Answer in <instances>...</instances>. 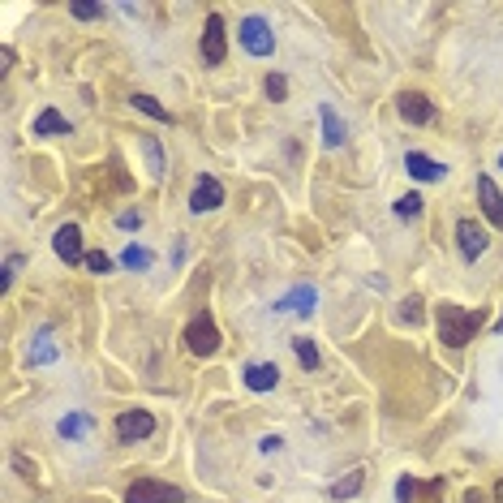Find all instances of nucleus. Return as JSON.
Listing matches in <instances>:
<instances>
[{
    "mask_svg": "<svg viewBox=\"0 0 503 503\" xmlns=\"http://www.w3.org/2000/svg\"><path fill=\"white\" fill-rule=\"evenodd\" d=\"M52 250H56V254H61L65 262H86V254H82V232H78V224L56 228V237H52Z\"/></svg>",
    "mask_w": 503,
    "mask_h": 503,
    "instance_id": "nucleus-9",
    "label": "nucleus"
},
{
    "mask_svg": "<svg viewBox=\"0 0 503 503\" xmlns=\"http://www.w3.org/2000/svg\"><path fill=\"white\" fill-rule=\"evenodd\" d=\"M400 116L409 125H430L435 121V104L426 95H418V91H409V95H400Z\"/></svg>",
    "mask_w": 503,
    "mask_h": 503,
    "instance_id": "nucleus-10",
    "label": "nucleus"
},
{
    "mask_svg": "<svg viewBox=\"0 0 503 503\" xmlns=\"http://www.w3.org/2000/svg\"><path fill=\"white\" fill-rule=\"evenodd\" d=\"M310 301H314V289H297L292 297H284V301H280V310H306V314H310V310H314Z\"/></svg>",
    "mask_w": 503,
    "mask_h": 503,
    "instance_id": "nucleus-16",
    "label": "nucleus"
},
{
    "mask_svg": "<svg viewBox=\"0 0 503 503\" xmlns=\"http://www.w3.org/2000/svg\"><path fill=\"white\" fill-rule=\"evenodd\" d=\"M69 14L82 17V22H91V17H104V5H82V0H74V5H69Z\"/></svg>",
    "mask_w": 503,
    "mask_h": 503,
    "instance_id": "nucleus-20",
    "label": "nucleus"
},
{
    "mask_svg": "<svg viewBox=\"0 0 503 503\" xmlns=\"http://www.w3.org/2000/svg\"><path fill=\"white\" fill-rule=\"evenodd\" d=\"M276 383H280L276 361H254V366H245V388L250 391H271Z\"/></svg>",
    "mask_w": 503,
    "mask_h": 503,
    "instance_id": "nucleus-12",
    "label": "nucleus"
},
{
    "mask_svg": "<svg viewBox=\"0 0 503 503\" xmlns=\"http://www.w3.org/2000/svg\"><path fill=\"white\" fill-rule=\"evenodd\" d=\"M198 52H202V65H224L228 39H224V17H220V14L207 17V31H202V44H198Z\"/></svg>",
    "mask_w": 503,
    "mask_h": 503,
    "instance_id": "nucleus-3",
    "label": "nucleus"
},
{
    "mask_svg": "<svg viewBox=\"0 0 503 503\" xmlns=\"http://www.w3.org/2000/svg\"><path fill=\"white\" fill-rule=\"evenodd\" d=\"M17 267H22V259H17V254L5 262V280H0V289H5V292H9V284H14V271H17Z\"/></svg>",
    "mask_w": 503,
    "mask_h": 503,
    "instance_id": "nucleus-27",
    "label": "nucleus"
},
{
    "mask_svg": "<svg viewBox=\"0 0 503 503\" xmlns=\"http://www.w3.org/2000/svg\"><path fill=\"white\" fill-rule=\"evenodd\" d=\"M413 490H418V487H413L409 478H400V487H396V495H400V499H413Z\"/></svg>",
    "mask_w": 503,
    "mask_h": 503,
    "instance_id": "nucleus-29",
    "label": "nucleus"
},
{
    "mask_svg": "<svg viewBox=\"0 0 503 503\" xmlns=\"http://www.w3.org/2000/svg\"><path fill=\"white\" fill-rule=\"evenodd\" d=\"M220 202H224V185L202 173V177L194 181V194H190V212H198V215H202V212H215Z\"/></svg>",
    "mask_w": 503,
    "mask_h": 503,
    "instance_id": "nucleus-8",
    "label": "nucleus"
},
{
    "mask_svg": "<svg viewBox=\"0 0 503 503\" xmlns=\"http://www.w3.org/2000/svg\"><path fill=\"white\" fill-rule=\"evenodd\" d=\"M396 212L400 215H422V194H405L396 202Z\"/></svg>",
    "mask_w": 503,
    "mask_h": 503,
    "instance_id": "nucleus-22",
    "label": "nucleus"
},
{
    "mask_svg": "<svg viewBox=\"0 0 503 503\" xmlns=\"http://www.w3.org/2000/svg\"><path fill=\"white\" fill-rule=\"evenodd\" d=\"M361 478H366V473L353 469V473H349V478L340 482V487L331 490V495H336V499H349V495H358V490H361Z\"/></svg>",
    "mask_w": 503,
    "mask_h": 503,
    "instance_id": "nucleus-19",
    "label": "nucleus"
},
{
    "mask_svg": "<svg viewBox=\"0 0 503 503\" xmlns=\"http://www.w3.org/2000/svg\"><path fill=\"white\" fill-rule=\"evenodd\" d=\"M185 349H190L194 358H212L215 349H220V331H215V323L207 319V314L185 327Z\"/></svg>",
    "mask_w": 503,
    "mask_h": 503,
    "instance_id": "nucleus-4",
    "label": "nucleus"
},
{
    "mask_svg": "<svg viewBox=\"0 0 503 503\" xmlns=\"http://www.w3.org/2000/svg\"><path fill=\"white\" fill-rule=\"evenodd\" d=\"M151 435H155V418L146 409H130V413L116 418V439L121 443H138V439H151Z\"/></svg>",
    "mask_w": 503,
    "mask_h": 503,
    "instance_id": "nucleus-7",
    "label": "nucleus"
},
{
    "mask_svg": "<svg viewBox=\"0 0 503 503\" xmlns=\"http://www.w3.org/2000/svg\"><path fill=\"white\" fill-rule=\"evenodd\" d=\"M478 194H482V212H487V220L495 228H503V194H499V185L490 177H478Z\"/></svg>",
    "mask_w": 503,
    "mask_h": 503,
    "instance_id": "nucleus-11",
    "label": "nucleus"
},
{
    "mask_svg": "<svg viewBox=\"0 0 503 503\" xmlns=\"http://www.w3.org/2000/svg\"><path fill=\"white\" fill-rule=\"evenodd\" d=\"M86 267H91V271H99V276H104V271L113 267V259H108V254H86Z\"/></svg>",
    "mask_w": 503,
    "mask_h": 503,
    "instance_id": "nucleus-26",
    "label": "nucleus"
},
{
    "mask_svg": "<svg viewBox=\"0 0 503 503\" xmlns=\"http://www.w3.org/2000/svg\"><path fill=\"white\" fill-rule=\"evenodd\" d=\"M465 503H490L482 490H465Z\"/></svg>",
    "mask_w": 503,
    "mask_h": 503,
    "instance_id": "nucleus-31",
    "label": "nucleus"
},
{
    "mask_svg": "<svg viewBox=\"0 0 503 503\" xmlns=\"http://www.w3.org/2000/svg\"><path fill=\"white\" fill-rule=\"evenodd\" d=\"M292 353H297V361H301L306 370H314V366H319V349H314L310 340H292Z\"/></svg>",
    "mask_w": 503,
    "mask_h": 503,
    "instance_id": "nucleus-17",
    "label": "nucleus"
},
{
    "mask_svg": "<svg viewBox=\"0 0 503 503\" xmlns=\"http://www.w3.org/2000/svg\"><path fill=\"white\" fill-rule=\"evenodd\" d=\"M456 242H460V254H465V262H478L482 254H487V245H490V237H487V228L478 224V220H460L456 224Z\"/></svg>",
    "mask_w": 503,
    "mask_h": 503,
    "instance_id": "nucleus-5",
    "label": "nucleus"
},
{
    "mask_svg": "<svg viewBox=\"0 0 503 503\" xmlns=\"http://www.w3.org/2000/svg\"><path fill=\"white\" fill-rule=\"evenodd\" d=\"M185 490L181 487H168V482H155V478H143L125 490V503H181Z\"/></svg>",
    "mask_w": 503,
    "mask_h": 503,
    "instance_id": "nucleus-2",
    "label": "nucleus"
},
{
    "mask_svg": "<svg viewBox=\"0 0 503 503\" xmlns=\"http://www.w3.org/2000/svg\"><path fill=\"white\" fill-rule=\"evenodd\" d=\"M323 146H340L344 143V125H340V116H336V108H323Z\"/></svg>",
    "mask_w": 503,
    "mask_h": 503,
    "instance_id": "nucleus-15",
    "label": "nucleus"
},
{
    "mask_svg": "<svg viewBox=\"0 0 503 503\" xmlns=\"http://www.w3.org/2000/svg\"><path fill=\"white\" fill-rule=\"evenodd\" d=\"M86 426H91V418H69V422H61V435L74 439V435H82Z\"/></svg>",
    "mask_w": 503,
    "mask_h": 503,
    "instance_id": "nucleus-24",
    "label": "nucleus"
},
{
    "mask_svg": "<svg viewBox=\"0 0 503 503\" xmlns=\"http://www.w3.org/2000/svg\"><path fill=\"white\" fill-rule=\"evenodd\" d=\"M121 262H125V267H151V254H146V250H138V245H130V250L121 254Z\"/></svg>",
    "mask_w": 503,
    "mask_h": 503,
    "instance_id": "nucleus-21",
    "label": "nucleus"
},
{
    "mask_svg": "<svg viewBox=\"0 0 503 503\" xmlns=\"http://www.w3.org/2000/svg\"><path fill=\"white\" fill-rule=\"evenodd\" d=\"M495 503H503V482H495Z\"/></svg>",
    "mask_w": 503,
    "mask_h": 503,
    "instance_id": "nucleus-32",
    "label": "nucleus"
},
{
    "mask_svg": "<svg viewBox=\"0 0 503 503\" xmlns=\"http://www.w3.org/2000/svg\"><path fill=\"white\" fill-rule=\"evenodd\" d=\"M133 108H138V113H146V116H155V121H168V108H160L151 95H133Z\"/></svg>",
    "mask_w": 503,
    "mask_h": 503,
    "instance_id": "nucleus-18",
    "label": "nucleus"
},
{
    "mask_svg": "<svg viewBox=\"0 0 503 503\" xmlns=\"http://www.w3.org/2000/svg\"><path fill=\"white\" fill-rule=\"evenodd\" d=\"M478 327H482V314L460 310V306H452V301L439 306V340L448 344V349H465V344L478 336Z\"/></svg>",
    "mask_w": 503,
    "mask_h": 503,
    "instance_id": "nucleus-1",
    "label": "nucleus"
},
{
    "mask_svg": "<svg viewBox=\"0 0 503 503\" xmlns=\"http://www.w3.org/2000/svg\"><path fill=\"white\" fill-rule=\"evenodd\" d=\"M405 168L418 181H439V177H443V168H439L430 155H422V151H409V155H405Z\"/></svg>",
    "mask_w": 503,
    "mask_h": 503,
    "instance_id": "nucleus-13",
    "label": "nucleus"
},
{
    "mask_svg": "<svg viewBox=\"0 0 503 503\" xmlns=\"http://www.w3.org/2000/svg\"><path fill=\"white\" fill-rule=\"evenodd\" d=\"M267 95H271V99H276V104H280V99L289 95V82L280 78V74H271V78H267Z\"/></svg>",
    "mask_w": 503,
    "mask_h": 503,
    "instance_id": "nucleus-23",
    "label": "nucleus"
},
{
    "mask_svg": "<svg viewBox=\"0 0 503 503\" xmlns=\"http://www.w3.org/2000/svg\"><path fill=\"white\" fill-rule=\"evenodd\" d=\"M405 319H409V323H418V319H422V310H418V301H409V306H405Z\"/></svg>",
    "mask_w": 503,
    "mask_h": 503,
    "instance_id": "nucleus-30",
    "label": "nucleus"
},
{
    "mask_svg": "<svg viewBox=\"0 0 503 503\" xmlns=\"http://www.w3.org/2000/svg\"><path fill=\"white\" fill-rule=\"evenodd\" d=\"M237 35H242L245 52H254V56H271V52H276V35H271V26H267L262 17H245Z\"/></svg>",
    "mask_w": 503,
    "mask_h": 503,
    "instance_id": "nucleus-6",
    "label": "nucleus"
},
{
    "mask_svg": "<svg viewBox=\"0 0 503 503\" xmlns=\"http://www.w3.org/2000/svg\"><path fill=\"white\" fill-rule=\"evenodd\" d=\"M116 224H121V228H138V224H143V215H138V212H121Z\"/></svg>",
    "mask_w": 503,
    "mask_h": 503,
    "instance_id": "nucleus-28",
    "label": "nucleus"
},
{
    "mask_svg": "<svg viewBox=\"0 0 503 503\" xmlns=\"http://www.w3.org/2000/svg\"><path fill=\"white\" fill-rule=\"evenodd\" d=\"M35 133H44V138H56V133H69V121L56 108H44V113L35 116Z\"/></svg>",
    "mask_w": 503,
    "mask_h": 503,
    "instance_id": "nucleus-14",
    "label": "nucleus"
},
{
    "mask_svg": "<svg viewBox=\"0 0 503 503\" xmlns=\"http://www.w3.org/2000/svg\"><path fill=\"white\" fill-rule=\"evenodd\" d=\"M495 331H499V336H503V314H499V319H495Z\"/></svg>",
    "mask_w": 503,
    "mask_h": 503,
    "instance_id": "nucleus-33",
    "label": "nucleus"
},
{
    "mask_svg": "<svg viewBox=\"0 0 503 503\" xmlns=\"http://www.w3.org/2000/svg\"><path fill=\"white\" fill-rule=\"evenodd\" d=\"M146 160H151V173L160 177V173H163V160H160V146H155V138H146Z\"/></svg>",
    "mask_w": 503,
    "mask_h": 503,
    "instance_id": "nucleus-25",
    "label": "nucleus"
}]
</instances>
